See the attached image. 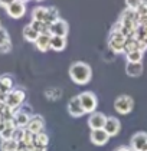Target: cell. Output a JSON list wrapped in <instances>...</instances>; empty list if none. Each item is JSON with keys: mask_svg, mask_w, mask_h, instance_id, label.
I'll return each mask as SVG.
<instances>
[{"mask_svg": "<svg viewBox=\"0 0 147 151\" xmlns=\"http://www.w3.org/2000/svg\"><path fill=\"white\" fill-rule=\"evenodd\" d=\"M125 73L131 78H137L143 73V62H127L125 63Z\"/></svg>", "mask_w": 147, "mask_h": 151, "instance_id": "17", "label": "cell"}, {"mask_svg": "<svg viewBox=\"0 0 147 151\" xmlns=\"http://www.w3.org/2000/svg\"><path fill=\"white\" fill-rule=\"evenodd\" d=\"M79 101L82 104V108L85 111V114H92L97 111V106H98V98L94 92L90 91H85V92H81L78 95Z\"/></svg>", "mask_w": 147, "mask_h": 151, "instance_id": "5", "label": "cell"}, {"mask_svg": "<svg viewBox=\"0 0 147 151\" xmlns=\"http://www.w3.org/2000/svg\"><path fill=\"white\" fill-rule=\"evenodd\" d=\"M23 135H25V128L16 127V128H14V131H13L12 138L14 139V141H17V142H22V141H23Z\"/></svg>", "mask_w": 147, "mask_h": 151, "instance_id": "28", "label": "cell"}, {"mask_svg": "<svg viewBox=\"0 0 147 151\" xmlns=\"http://www.w3.org/2000/svg\"><path fill=\"white\" fill-rule=\"evenodd\" d=\"M6 13L12 19H22L26 14V3H23L20 0H14L6 7Z\"/></svg>", "mask_w": 147, "mask_h": 151, "instance_id": "7", "label": "cell"}, {"mask_svg": "<svg viewBox=\"0 0 147 151\" xmlns=\"http://www.w3.org/2000/svg\"><path fill=\"white\" fill-rule=\"evenodd\" d=\"M0 27H1V23H0Z\"/></svg>", "mask_w": 147, "mask_h": 151, "instance_id": "39", "label": "cell"}, {"mask_svg": "<svg viewBox=\"0 0 147 151\" xmlns=\"http://www.w3.org/2000/svg\"><path fill=\"white\" fill-rule=\"evenodd\" d=\"M25 99H26V93L23 89H12L4 96V104L13 111H16L23 105Z\"/></svg>", "mask_w": 147, "mask_h": 151, "instance_id": "2", "label": "cell"}, {"mask_svg": "<svg viewBox=\"0 0 147 151\" xmlns=\"http://www.w3.org/2000/svg\"><path fill=\"white\" fill-rule=\"evenodd\" d=\"M51 37L52 35L51 33H41L38 36L36 42H35V46L39 52H48L51 49Z\"/></svg>", "mask_w": 147, "mask_h": 151, "instance_id": "14", "label": "cell"}, {"mask_svg": "<svg viewBox=\"0 0 147 151\" xmlns=\"http://www.w3.org/2000/svg\"><path fill=\"white\" fill-rule=\"evenodd\" d=\"M10 50H12V42H7V43L0 46V53H9Z\"/></svg>", "mask_w": 147, "mask_h": 151, "instance_id": "31", "label": "cell"}, {"mask_svg": "<svg viewBox=\"0 0 147 151\" xmlns=\"http://www.w3.org/2000/svg\"><path fill=\"white\" fill-rule=\"evenodd\" d=\"M144 56V52L141 50H130V52H125V59L127 62H141Z\"/></svg>", "mask_w": 147, "mask_h": 151, "instance_id": "24", "label": "cell"}, {"mask_svg": "<svg viewBox=\"0 0 147 151\" xmlns=\"http://www.w3.org/2000/svg\"><path fill=\"white\" fill-rule=\"evenodd\" d=\"M104 129H105V132L110 135V138L118 135L120 131H121V122H120V119L115 118V116H107Z\"/></svg>", "mask_w": 147, "mask_h": 151, "instance_id": "10", "label": "cell"}, {"mask_svg": "<svg viewBox=\"0 0 147 151\" xmlns=\"http://www.w3.org/2000/svg\"><path fill=\"white\" fill-rule=\"evenodd\" d=\"M22 35H23V37H25V40H26V42L35 43V42H36V39H38V36H39V33L35 30L33 27H32V24L29 23V24H26V26L23 27Z\"/></svg>", "mask_w": 147, "mask_h": 151, "instance_id": "19", "label": "cell"}, {"mask_svg": "<svg viewBox=\"0 0 147 151\" xmlns=\"http://www.w3.org/2000/svg\"><path fill=\"white\" fill-rule=\"evenodd\" d=\"M26 129L33 132V134H39V132H43L45 129V119L41 115H32L28 125H26Z\"/></svg>", "mask_w": 147, "mask_h": 151, "instance_id": "12", "label": "cell"}, {"mask_svg": "<svg viewBox=\"0 0 147 151\" xmlns=\"http://www.w3.org/2000/svg\"><path fill=\"white\" fill-rule=\"evenodd\" d=\"M32 147H33V144H32V145H26L25 142H19L17 151H32Z\"/></svg>", "mask_w": 147, "mask_h": 151, "instance_id": "32", "label": "cell"}, {"mask_svg": "<svg viewBox=\"0 0 147 151\" xmlns=\"http://www.w3.org/2000/svg\"><path fill=\"white\" fill-rule=\"evenodd\" d=\"M10 42V36H9V32L4 29V27H0V46Z\"/></svg>", "mask_w": 147, "mask_h": 151, "instance_id": "29", "label": "cell"}, {"mask_svg": "<svg viewBox=\"0 0 147 151\" xmlns=\"http://www.w3.org/2000/svg\"><path fill=\"white\" fill-rule=\"evenodd\" d=\"M133 108H134V99L130 95H120L114 101V109L121 115L130 114L133 111Z\"/></svg>", "mask_w": 147, "mask_h": 151, "instance_id": "4", "label": "cell"}, {"mask_svg": "<svg viewBox=\"0 0 147 151\" xmlns=\"http://www.w3.org/2000/svg\"><path fill=\"white\" fill-rule=\"evenodd\" d=\"M14 128L16 125L13 121H1L0 122V139H10Z\"/></svg>", "mask_w": 147, "mask_h": 151, "instance_id": "16", "label": "cell"}, {"mask_svg": "<svg viewBox=\"0 0 147 151\" xmlns=\"http://www.w3.org/2000/svg\"><path fill=\"white\" fill-rule=\"evenodd\" d=\"M58 19H61V17H59V12H58L56 7H54V6L48 7V13H46V20H45V23L51 26L52 23H55Z\"/></svg>", "mask_w": 147, "mask_h": 151, "instance_id": "23", "label": "cell"}, {"mask_svg": "<svg viewBox=\"0 0 147 151\" xmlns=\"http://www.w3.org/2000/svg\"><path fill=\"white\" fill-rule=\"evenodd\" d=\"M33 144H36V145H45V147H48V144H49V137H48V134H45V132L35 134Z\"/></svg>", "mask_w": 147, "mask_h": 151, "instance_id": "27", "label": "cell"}, {"mask_svg": "<svg viewBox=\"0 0 147 151\" xmlns=\"http://www.w3.org/2000/svg\"><path fill=\"white\" fill-rule=\"evenodd\" d=\"M105 121H107V115L102 114V112H92L90 114V118H88V127L91 129H101L105 125Z\"/></svg>", "mask_w": 147, "mask_h": 151, "instance_id": "13", "label": "cell"}, {"mask_svg": "<svg viewBox=\"0 0 147 151\" xmlns=\"http://www.w3.org/2000/svg\"><path fill=\"white\" fill-rule=\"evenodd\" d=\"M14 0H0V7H3V9H6L10 3H13Z\"/></svg>", "mask_w": 147, "mask_h": 151, "instance_id": "33", "label": "cell"}, {"mask_svg": "<svg viewBox=\"0 0 147 151\" xmlns=\"http://www.w3.org/2000/svg\"><path fill=\"white\" fill-rule=\"evenodd\" d=\"M144 0H125V4H127V7L128 9H133V10H136L137 7L143 3Z\"/></svg>", "mask_w": 147, "mask_h": 151, "instance_id": "30", "label": "cell"}, {"mask_svg": "<svg viewBox=\"0 0 147 151\" xmlns=\"http://www.w3.org/2000/svg\"><path fill=\"white\" fill-rule=\"evenodd\" d=\"M90 139L94 145H98V147H102L108 142L110 139V135L105 132V129L101 128V129H91L90 134Z\"/></svg>", "mask_w": 147, "mask_h": 151, "instance_id": "11", "label": "cell"}, {"mask_svg": "<svg viewBox=\"0 0 147 151\" xmlns=\"http://www.w3.org/2000/svg\"><path fill=\"white\" fill-rule=\"evenodd\" d=\"M69 78L77 85H87L92 78V69L85 62H74L69 66Z\"/></svg>", "mask_w": 147, "mask_h": 151, "instance_id": "1", "label": "cell"}, {"mask_svg": "<svg viewBox=\"0 0 147 151\" xmlns=\"http://www.w3.org/2000/svg\"><path fill=\"white\" fill-rule=\"evenodd\" d=\"M20 1H23V3H28V1H29V0H20Z\"/></svg>", "mask_w": 147, "mask_h": 151, "instance_id": "36", "label": "cell"}, {"mask_svg": "<svg viewBox=\"0 0 147 151\" xmlns=\"http://www.w3.org/2000/svg\"><path fill=\"white\" fill-rule=\"evenodd\" d=\"M48 150V147H45V145H36V144H33V147H32V151H46Z\"/></svg>", "mask_w": 147, "mask_h": 151, "instance_id": "34", "label": "cell"}, {"mask_svg": "<svg viewBox=\"0 0 147 151\" xmlns=\"http://www.w3.org/2000/svg\"><path fill=\"white\" fill-rule=\"evenodd\" d=\"M136 12H137V16H138V23H141V22L147 20V1L146 0L137 7Z\"/></svg>", "mask_w": 147, "mask_h": 151, "instance_id": "26", "label": "cell"}, {"mask_svg": "<svg viewBox=\"0 0 147 151\" xmlns=\"http://www.w3.org/2000/svg\"><path fill=\"white\" fill-rule=\"evenodd\" d=\"M0 122H1V116H0Z\"/></svg>", "mask_w": 147, "mask_h": 151, "instance_id": "38", "label": "cell"}, {"mask_svg": "<svg viewBox=\"0 0 147 151\" xmlns=\"http://www.w3.org/2000/svg\"><path fill=\"white\" fill-rule=\"evenodd\" d=\"M115 151H133V150H131L130 147H124V145H123V147H118Z\"/></svg>", "mask_w": 147, "mask_h": 151, "instance_id": "35", "label": "cell"}, {"mask_svg": "<svg viewBox=\"0 0 147 151\" xmlns=\"http://www.w3.org/2000/svg\"><path fill=\"white\" fill-rule=\"evenodd\" d=\"M134 37L138 39L140 42H143V43H147V20L137 24L136 32H134Z\"/></svg>", "mask_w": 147, "mask_h": 151, "instance_id": "20", "label": "cell"}, {"mask_svg": "<svg viewBox=\"0 0 147 151\" xmlns=\"http://www.w3.org/2000/svg\"><path fill=\"white\" fill-rule=\"evenodd\" d=\"M69 32V26L67 23V20L64 19H58L55 23H52L49 26V33L52 36H64L67 37Z\"/></svg>", "mask_w": 147, "mask_h": 151, "instance_id": "9", "label": "cell"}, {"mask_svg": "<svg viewBox=\"0 0 147 151\" xmlns=\"http://www.w3.org/2000/svg\"><path fill=\"white\" fill-rule=\"evenodd\" d=\"M130 148L133 151H147V132H136L130 139Z\"/></svg>", "mask_w": 147, "mask_h": 151, "instance_id": "6", "label": "cell"}, {"mask_svg": "<svg viewBox=\"0 0 147 151\" xmlns=\"http://www.w3.org/2000/svg\"><path fill=\"white\" fill-rule=\"evenodd\" d=\"M32 27L41 35V33H49V24H46L45 22H38V20H32L30 22Z\"/></svg>", "mask_w": 147, "mask_h": 151, "instance_id": "25", "label": "cell"}, {"mask_svg": "<svg viewBox=\"0 0 147 151\" xmlns=\"http://www.w3.org/2000/svg\"><path fill=\"white\" fill-rule=\"evenodd\" d=\"M125 37L121 32H113L110 33V39H108V49L113 53H124L125 52Z\"/></svg>", "mask_w": 147, "mask_h": 151, "instance_id": "3", "label": "cell"}, {"mask_svg": "<svg viewBox=\"0 0 147 151\" xmlns=\"http://www.w3.org/2000/svg\"><path fill=\"white\" fill-rule=\"evenodd\" d=\"M46 13H48V7L36 6V7H33V10H32V20L45 22L46 20Z\"/></svg>", "mask_w": 147, "mask_h": 151, "instance_id": "21", "label": "cell"}, {"mask_svg": "<svg viewBox=\"0 0 147 151\" xmlns=\"http://www.w3.org/2000/svg\"><path fill=\"white\" fill-rule=\"evenodd\" d=\"M30 114H28V112H25L23 109H16L14 111V116H13V122H14V125L19 128H26L28 125V122H29V119H30Z\"/></svg>", "mask_w": 147, "mask_h": 151, "instance_id": "15", "label": "cell"}, {"mask_svg": "<svg viewBox=\"0 0 147 151\" xmlns=\"http://www.w3.org/2000/svg\"><path fill=\"white\" fill-rule=\"evenodd\" d=\"M36 1H43V0H36Z\"/></svg>", "mask_w": 147, "mask_h": 151, "instance_id": "37", "label": "cell"}, {"mask_svg": "<svg viewBox=\"0 0 147 151\" xmlns=\"http://www.w3.org/2000/svg\"><path fill=\"white\" fill-rule=\"evenodd\" d=\"M67 109H68L69 115L74 116V118H81V116L85 115V111H84V108H82V104H81V101H79L78 95H77V96H72V98L69 99Z\"/></svg>", "mask_w": 147, "mask_h": 151, "instance_id": "8", "label": "cell"}, {"mask_svg": "<svg viewBox=\"0 0 147 151\" xmlns=\"http://www.w3.org/2000/svg\"><path fill=\"white\" fill-rule=\"evenodd\" d=\"M17 148H19V142L13 138L1 139L0 142V151H17Z\"/></svg>", "mask_w": 147, "mask_h": 151, "instance_id": "22", "label": "cell"}, {"mask_svg": "<svg viewBox=\"0 0 147 151\" xmlns=\"http://www.w3.org/2000/svg\"><path fill=\"white\" fill-rule=\"evenodd\" d=\"M67 47V37L64 36H52L51 37V49L55 52H62Z\"/></svg>", "mask_w": 147, "mask_h": 151, "instance_id": "18", "label": "cell"}]
</instances>
